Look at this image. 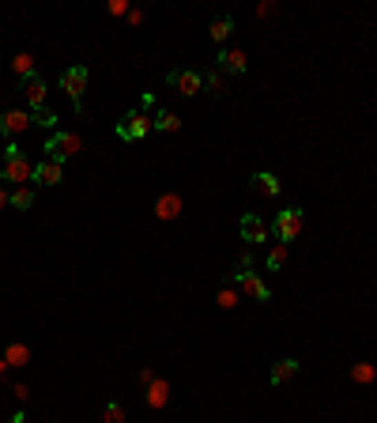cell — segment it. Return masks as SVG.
<instances>
[{"label":"cell","mask_w":377,"mask_h":423,"mask_svg":"<svg viewBox=\"0 0 377 423\" xmlns=\"http://www.w3.org/2000/svg\"><path fill=\"white\" fill-rule=\"evenodd\" d=\"M12 393H15V401H30V389L23 386V382H19V386H12Z\"/></svg>","instance_id":"cell-29"},{"label":"cell","mask_w":377,"mask_h":423,"mask_svg":"<svg viewBox=\"0 0 377 423\" xmlns=\"http://www.w3.org/2000/svg\"><path fill=\"white\" fill-rule=\"evenodd\" d=\"M166 401H170V382L155 378V382L147 386V404H151V409H163Z\"/></svg>","instance_id":"cell-16"},{"label":"cell","mask_w":377,"mask_h":423,"mask_svg":"<svg viewBox=\"0 0 377 423\" xmlns=\"http://www.w3.org/2000/svg\"><path fill=\"white\" fill-rule=\"evenodd\" d=\"M287 250H291V246H283V242H279L276 250L268 253V268H279V265H283V261H287Z\"/></svg>","instance_id":"cell-27"},{"label":"cell","mask_w":377,"mask_h":423,"mask_svg":"<svg viewBox=\"0 0 377 423\" xmlns=\"http://www.w3.org/2000/svg\"><path fill=\"white\" fill-rule=\"evenodd\" d=\"M351 378H355V382H374L377 371H374L370 363H355V366H351Z\"/></svg>","instance_id":"cell-25"},{"label":"cell","mask_w":377,"mask_h":423,"mask_svg":"<svg viewBox=\"0 0 377 423\" xmlns=\"http://www.w3.org/2000/svg\"><path fill=\"white\" fill-rule=\"evenodd\" d=\"M30 121H38V125H42V129H57V121H61V117L53 114V110L38 106V110H30Z\"/></svg>","instance_id":"cell-21"},{"label":"cell","mask_w":377,"mask_h":423,"mask_svg":"<svg viewBox=\"0 0 377 423\" xmlns=\"http://www.w3.org/2000/svg\"><path fill=\"white\" fill-rule=\"evenodd\" d=\"M155 215H159V219H178V215H181V197L178 193H163L155 201Z\"/></svg>","instance_id":"cell-11"},{"label":"cell","mask_w":377,"mask_h":423,"mask_svg":"<svg viewBox=\"0 0 377 423\" xmlns=\"http://www.w3.org/2000/svg\"><path fill=\"white\" fill-rule=\"evenodd\" d=\"M294 374H298V359H279V363L272 366L268 382H272V386H283V382H291Z\"/></svg>","instance_id":"cell-13"},{"label":"cell","mask_w":377,"mask_h":423,"mask_svg":"<svg viewBox=\"0 0 377 423\" xmlns=\"http://www.w3.org/2000/svg\"><path fill=\"white\" fill-rule=\"evenodd\" d=\"M166 83H170L178 95H185V99H192V95L204 91V76H200V72H192V68H174L170 76H166Z\"/></svg>","instance_id":"cell-6"},{"label":"cell","mask_w":377,"mask_h":423,"mask_svg":"<svg viewBox=\"0 0 377 423\" xmlns=\"http://www.w3.org/2000/svg\"><path fill=\"white\" fill-rule=\"evenodd\" d=\"M12 423H27V412H15V416H12Z\"/></svg>","instance_id":"cell-33"},{"label":"cell","mask_w":377,"mask_h":423,"mask_svg":"<svg viewBox=\"0 0 377 423\" xmlns=\"http://www.w3.org/2000/svg\"><path fill=\"white\" fill-rule=\"evenodd\" d=\"M87 79H91V72H87V65H72L61 72V87L64 95L72 99V106L83 110V91H87Z\"/></svg>","instance_id":"cell-2"},{"label":"cell","mask_w":377,"mask_h":423,"mask_svg":"<svg viewBox=\"0 0 377 423\" xmlns=\"http://www.w3.org/2000/svg\"><path fill=\"white\" fill-rule=\"evenodd\" d=\"M238 284H242V291L249 295V299H261V302H268V299H272V287L264 284L256 273H249V276H245V280H238Z\"/></svg>","instance_id":"cell-14"},{"label":"cell","mask_w":377,"mask_h":423,"mask_svg":"<svg viewBox=\"0 0 377 423\" xmlns=\"http://www.w3.org/2000/svg\"><path fill=\"white\" fill-rule=\"evenodd\" d=\"M8 204H12V193H8V189H4V186H0V212H4V208H8Z\"/></svg>","instance_id":"cell-30"},{"label":"cell","mask_w":377,"mask_h":423,"mask_svg":"<svg viewBox=\"0 0 377 423\" xmlns=\"http://www.w3.org/2000/svg\"><path fill=\"white\" fill-rule=\"evenodd\" d=\"M30 129V114L27 110H8V114H0V132L4 137H19V132Z\"/></svg>","instance_id":"cell-7"},{"label":"cell","mask_w":377,"mask_h":423,"mask_svg":"<svg viewBox=\"0 0 377 423\" xmlns=\"http://www.w3.org/2000/svg\"><path fill=\"white\" fill-rule=\"evenodd\" d=\"M219 306H223V310H234V306H238V295L230 291V287H223V291H219Z\"/></svg>","instance_id":"cell-28"},{"label":"cell","mask_w":377,"mask_h":423,"mask_svg":"<svg viewBox=\"0 0 377 423\" xmlns=\"http://www.w3.org/2000/svg\"><path fill=\"white\" fill-rule=\"evenodd\" d=\"M30 204H34V189H30V186H19V189H15V193H12V208L27 212Z\"/></svg>","instance_id":"cell-20"},{"label":"cell","mask_w":377,"mask_h":423,"mask_svg":"<svg viewBox=\"0 0 377 423\" xmlns=\"http://www.w3.org/2000/svg\"><path fill=\"white\" fill-rule=\"evenodd\" d=\"M34 178L42 181V186H61V181H64V163L42 159V163H34Z\"/></svg>","instance_id":"cell-8"},{"label":"cell","mask_w":377,"mask_h":423,"mask_svg":"<svg viewBox=\"0 0 377 423\" xmlns=\"http://www.w3.org/2000/svg\"><path fill=\"white\" fill-rule=\"evenodd\" d=\"M34 178V163L27 159V151L19 144H8L4 163H0V181H15V186H27Z\"/></svg>","instance_id":"cell-1"},{"label":"cell","mask_w":377,"mask_h":423,"mask_svg":"<svg viewBox=\"0 0 377 423\" xmlns=\"http://www.w3.org/2000/svg\"><path fill=\"white\" fill-rule=\"evenodd\" d=\"M151 129H159V132H178V129H181V117L170 114V110H159V114L151 117Z\"/></svg>","instance_id":"cell-18"},{"label":"cell","mask_w":377,"mask_h":423,"mask_svg":"<svg viewBox=\"0 0 377 423\" xmlns=\"http://www.w3.org/2000/svg\"><path fill=\"white\" fill-rule=\"evenodd\" d=\"M102 423H125V409L117 401H110L106 412H102Z\"/></svg>","instance_id":"cell-26"},{"label":"cell","mask_w":377,"mask_h":423,"mask_svg":"<svg viewBox=\"0 0 377 423\" xmlns=\"http://www.w3.org/2000/svg\"><path fill=\"white\" fill-rule=\"evenodd\" d=\"M151 106H155V95H143V99H140V110H143V114H147Z\"/></svg>","instance_id":"cell-31"},{"label":"cell","mask_w":377,"mask_h":423,"mask_svg":"<svg viewBox=\"0 0 377 423\" xmlns=\"http://www.w3.org/2000/svg\"><path fill=\"white\" fill-rule=\"evenodd\" d=\"M79 148H83V140H79L76 132H53V137L45 140V151H50L53 163H64V159H72Z\"/></svg>","instance_id":"cell-5"},{"label":"cell","mask_w":377,"mask_h":423,"mask_svg":"<svg viewBox=\"0 0 377 423\" xmlns=\"http://www.w3.org/2000/svg\"><path fill=\"white\" fill-rule=\"evenodd\" d=\"M238 230H242V238H245V242H264V235H268V227H264V219H261V215H242V223H238Z\"/></svg>","instance_id":"cell-9"},{"label":"cell","mask_w":377,"mask_h":423,"mask_svg":"<svg viewBox=\"0 0 377 423\" xmlns=\"http://www.w3.org/2000/svg\"><path fill=\"white\" fill-rule=\"evenodd\" d=\"M27 359H30V348H27V344H8L0 371H4V366H27Z\"/></svg>","instance_id":"cell-17"},{"label":"cell","mask_w":377,"mask_h":423,"mask_svg":"<svg viewBox=\"0 0 377 423\" xmlns=\"http://www.w3.org/2000/svg\"><path fill=\"white\" fill-rule=\"evenodd\" d=\"M23 99L30 102V110H38L45 102V83H42V76H27L23 79Z\"/></svg>","instance_id":"cell-10"},{"label":"cell","mask_w":377,"mask_h":423,"mask_svg":"<svg viewBox=\"0 0 377 423\" xmlns=\"http://www.w3.org/2000/svg\"><path fill=\"white\" fill-rule=\"evenodd\" d=\"M253 189L261 197H279V178L268 174V170H261V174H253Z\"/></svg>","instance_id":"cell-15"},{"label":"cell","mask_w":377,"mask_h":423,"mask_svg":"<svg viewBox=\"0 0 377 423\" xmlns=\"http://www.w3.org/2000/svg\"><path fill=\"white\" fill-rule=\"evenodd\" d=\"M12 68L19 72L23 79H27V76H34V57H30V53H19V57L12 61Z\"/></svg>","instance_id":"cell-23"},{"label":"cell","mask_w":377,"mask_h":423,"mask_svg":"<svg viewBox=\"0 0 377 423\" xmlns=\"http://www.w3.org/2000/svg\"><path fill=\"white\" fill-rule=\"evenodd\" d=\"M151 132V117L143 110H128V114L117 121V137L121 140H143Z\"/></svg>","instance_id":"cell-4"},{"label":"cell","mask_w":377,"mask_h":423,"mask_svg":"<svg viewBox=\"0 0 377 423\" xmlns=\"http://www.w3.org/2000/svg\"><path fill=\"white\" fill-rule=\"evenodd\" d=\"M249 273H253V253H242V257L234 261V280H245Z\"/></svg>","instance_id":"cell-24"},{"label":"cell","mask_w":377,"mask_h":423,"mask_svg":"<svg viewBox=\"0 0 377 423\" xmlns=\"http://www.w3.org/2000/svg\"><path fill=\"white\" fill-rule=\"evenodd\" d=\"M302 227H306V215H302V208H283L276 215V223H272V230H276V238L283 246H291L294 238L302 235Z\"/></svg>","instance_id":"cell-3"},{"label":"cell","mask_w":377,"mask_h":423,"mask_svg":"<svg viewBox=\"0 0 377 423\" xmlns=\"http://www.w3.org/2000/svg\"><path fill=\"white\" fill-rule=\"evenodd\" d=\"M204 87H207V91H212V95H215V99H219V95H223V91H227V87H223V72H219V68H212V72H204Z\"/></svg>","instance_id":"cell-22"},{"label":"cell","mask_w":377,"mask_h":423,"mask_svg":"<svg viewBox=\"0 0 377 423\" xmlns=\"http://www.w3.org/2000/svg\"><path fill=\"white\" fill-rule=\"evenodd\" d=\"M110 12H114V15H125V12H128L125 0H114V4H110Z\"/></svg>","instance_id":"cell-32"},{"label":"cell","mask_w":377,"mask_h":423,"mask_svg":"<svg viewBox=\"0 0 377 423\" xmlns=\"http://www.w3.org/2000/svg\"><path fill=\"white\" fill-rule=\"evenodd\" d=\"M245 68H249V61H245L242 50H223L219 53V72H234L238 76V72H245Z\"/></svg>","instance_id":"cell-12"},{"label":"cell","mask_w":377,"mask_h":423,"mask_svg":"<svg viewBox=\"0 0 377 423\" xmlns=\"http://www.w3.org/2000/svg\"><path fill=\"white\" fill-rule=\"evenodd\" d=\"M230 30H234V19H230V15H219V19H212L207 35H212V42H227Z\"/></svg>","instance_id":"cell-19"}]
</instances>
